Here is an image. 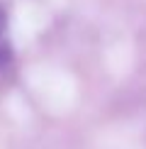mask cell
<instances>
[{
    "label": "cell",
    "mask_w": 146,
    "mask_h": 149,
    "mask_svg": "<svg viewBox=\"0 0 146 149\" xmlns=\"http://www.w3.org/2000/svg\"><path fill=\"white\" fill-rule=\"evenodd\" d=\"M12 64V42L8 32V15L0 8V71Z\"/></svg>",
    "instance_id": "cell-1"
}]
</instances>
